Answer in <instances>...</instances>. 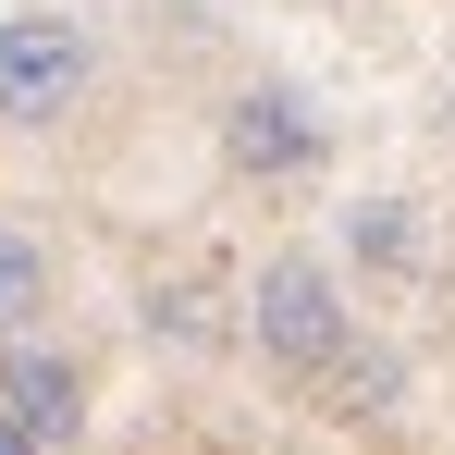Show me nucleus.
Masks as SVG:
<instances>
[{"instance_id":"obj_1","label":"nucleus","mask_w":455,"mask_h":455,"mask_svg":"<svg viewBox=\"0 0 455 455\" xmlns=\"http://www.w3.org/2000/svg\"><path fill=\"white\" fill-rule=\"evenodd\" d=\"M234 332H246V357L283 381V394H332V381L357 370V296H345V271L320 259V246H283V259H259V283L234 296Z\"/></svg>"},{"instance_id":"obj_2","label":"nucleus","mask_w":455,"mask_h":455,"mask_svg":"<svg viewBox=\"0 0 455 455\" xmlns=\"http://www.w3.org/2000/svg\"><path fill=\"white\" fill-rule=\"evenodd\" d=\"M99 86L86 12H0V136H62Z\"/></svg>"},{"instance_id":"obj_3","label":"nucleus","mask_w":455,"mask_h":455,"mask_svg":"<svg viewBox=\"0 0 455 455\" xmlns=\"http://www.w3.org/2000/svg\"><path fill=\"white\" fill-rule=\"evenodd\" d=\"M320 160H332V124L307 111V86L246 75V86L222 99V172H234V185H259V197H271V185H307Z\"/></svg>"},{"instance_id":"obj_4","label":"nucleus","mask_w":455,"mask_h":455,"mask_svg":"<svg viewBox=\"0 0 455 455\" xmlns=\"http://www.w3.org/2000/svg\"><path fill=\"white\" fill-rule=\"evenodd\" d=\"M86 394H99V381H86V357L62 345V332H25V345H0V406H12V419H25L50 455H62V443H86Z\"/></svg>"},{"instance_id":"obj_5","label":"nucleus","mask_w":455,"mask_h":455,"mask_svg":"<svg viewBox=\"0 0 455 455\" xmlns=\"http://www.w3.org/2000/svg\"><path fill=\"white\" fill-rule=\"evenodd\" d=\"M50 307H62V259H50L25 222H0V345L50 332Z\"/></svg>"},{"instance_id":"obj_6","label":"nucleus","mask_w":455,"mask_h":455,"mask_svg":"<svg viewBox=\"0 0 455 455\" xmlns=\"http://www.w3.org/2000/svg\"><path fill=\"white\" fill-rule=\"evenodd\" d=\"M0 455H50V443H37V431H25V419H12V406H0Z\"/></svg>"},{"instance_id":"obj_7","label":"nucleus","mask_w":455,"mask_h":455,"mask_svg":"<svg viewBox=\"0 0 455 455\" xmlns=\"http://www.w3.org/2000/svg\"><path fill=\"white\" fill-rule=\"evenodd\" d=\"M443 111H455V86H443Z\"/></svg>"}]
</instances>
